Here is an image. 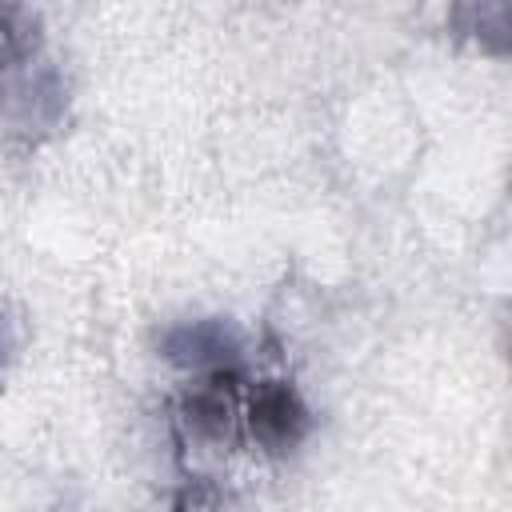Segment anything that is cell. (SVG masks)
I'll return each instance as SVG.
<instances>
[{
  "label": "cell",
  "mask_w": 512,
  "mask_h": 512,
  "mask_svg": "<svg viewBox=\"0 0 512 512\" xmlns=\"http://www.w3.org/2000/svg\"><path fill=\"white\" fill-rule=\"evenodd\" d=\"M312 428V416L300 400V392L288 384V380H260V384H248L244 392V436L268 452V456H280V452H292Z\"/></svg>",
  "instance_id": "1"
},
{
  "label": "cell",
  "mask_w": 512,
  "mask_h": 512,
  "mask_svg": "<svg viewBox=\"0 0 512 512\" xmlns=\"http://www.w3.org/2000/svg\"><path fill=\"white\" fill-rule=\"evenodd\" d=\"M164 356L176 364V368H188V372H212V368H228V364H240V332L228 324V320H192V324H180L164 336Z\"/></svg>",
  "instance_id": "2"
},
{
  "label": "cell",
  "mask_w": 512,
  "mask_h": 512,
  "mask_svg": "<svg viewBox=\"0 0 512 512\" xmlns=\"http://www.w3.org/2000/svg\"><path fill=\"white\" fill-rule=\"evenodd\" d=\"M40 52V20L24 0H0V100Z\"/></svg>",
  "instance_id": "3"
},
{
  "label": "cell",
  "mask_w": 512,
  "mask_h": 512,
  "mask_svg": "<svg viewBox=\"0 0 512 512\" xmlns=\"http://www.w3.org/2000/svg\"><path fill=\"white\" fill-rule=\"evenodd\" d=\"M8 344H12V340H8V324H4V316H0V360L8 356Z\"/></svg>",
  "instance_id": "4"
}]
</instances>
